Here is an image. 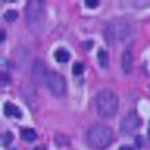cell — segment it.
I'll return each mask as SVG.
<instances>
[{
  "label": "cell",
  "instance_id": "277c9868",
  "mask_svg": "<svg viewBox=\"0 0 150 150\" xmlns=\"http://www.w3.org/2000/svg\"><path fill=\"white\" fill-rule=\"evenodd\" d=\"M25 16H27V23L32 31L39 32L43 25L44 19V4L42 1L31 0L27 3L25 8Z\"/></svg>",
  "mask_w": 150,
  "mask_h": 150
},
{
  "label": "cell",
  "instance_id": "4fadbf2b",
  "mask_svg": "<svg viewBox=\"0 0 150 150\" xmlns=\"http://www.w3.org/2000/svg\"><path fill=\"white\" fill-rule=\"evenodd\" d=\"M4 19L9 23L15 22L16 19H18V12H16L15 9H8V11H6V13H4Z\"/></svg>",
  "mask_w": 150,
  "mask_h": 150
},
{
  "label": "cell",
  "instance_id": "8992f818",
  "mask_svg": "<svg viewBox=\"0 0 150 150\" xmlns=\"http://www.w3.org/2000/svg\"><path fill=\"white\" fill-rule=\"evenodd\" d=\"M141 126V118L135 111H129L121 122V131L123 134H133Z\"/></svg>",
  "mask_w": 150,
  "mask_h": 150
},
{
  "label": "cell",
  "instance_id": "9a60e30c",
  "mask_svg": "<svg viewBox=\"0 0 150 150\" xmlns=\"http://www.w3.org/2000/svg\"><path fill=\"white\" fill-rule=\"evenodd\" d=\"M12 139H13L12 133H11V131H6V133H4V135H3V145H4V146L9 145L11 142H12Z\"/></svg>",
  "mask_w": 150,
  "mask_h": 150
},
{
  "label": "cell",
  "instance_id": "ac0fdd59",
  "mask_svg": "<svg viewBox=\"0 0 150 150\" xmlns=\"http://www.w3.org/2000/svg\"><path fill=\"white\" fill-rule=\"evenodd\" d=\"M135 145H137L138 147L142 146V145H144V138L142 137H135Z\"/></svg>",
  "mask_w": 150,
  "mask_h": 150
},
{
  "label": "cell",
  "instance_id": "7a4b0ae2",
  "mask_svg": "<svg viewBox=\"0 0 150 150\" xmlns=\"http://www.w3.org/2000/svg\"><path fill=\"white\" fill-rule=\"evenodd\" d=\"M112 142V131L107 125L95 123L87 130V144L93 149L102 150L110 146Z\"/></svg>",
  "mask_w": 150,
  "mask_h": 150
},
{
  "label": "cell",
  "instance_id": "30bf717a",
  "mask_svg": "<svg viewBox=\"0 0 150 150\" xmlns=\"http://www.w3.org/2000/svg\"><path fill=\"white\" fill-rule=\"evenodd\" d=\"M36 131L34 129H30V127H24L20 130V138L25 142H34L36 139Z\"/></svg>",
  "mask_w": 150,
  "mask_h": 150
},
{
  "label": "cell",
  "instance_id": "9c48e42d",
  "mask_svg": "<svg viewBox=\"0 0 150 150\" xmlns=\"http://www.w3.org/2000/svg\"><path fill=\"white\" fill-rule=\"evenodd\" d=\"M4 114L7 117H13V118H22V115H23L22 110L11 102H7L4 105Z\"/></svg>",
  "mask_w": 150,
  "mask_h": 150
},
{
  "label": "cell",
  "instance_id": "44dd1931",
  "mask_svg": "<svg viewBox=\"0 0 150 150\" xmlns=\"http://www.w3.org/2000/svg\"><path fill=\"white\" fill-rule=\"evenodd\" d=\"M4 40H6V31L3 30V31H1V43H3Z\"/></svg>",
  "mask_w": 150,
  "mask_h": 150
},
{
  "label": "cell",
  "instance_id": "7c38bea8",
  "mask_svg": "<svg viewBox=\"0 0 150 150\" xmlns=\"http://www.w3.org/2000/svg\"><path fill=\"white\" fill-rule=\"evenodd\" d=\"M98 62H99L102 69H107V66H109V55L103 48H100L98 51Z\"/></svg>",
  "mask_w": 150,
  "mask_h": 150
},
{
  "label": "cell",
  "instance_id": "ba28073f",
  "mask_svg": "<svg viewBox=\"0 0 150 150\" xmlns=\"http://www.w3.org/2000/svg\"><path fill=\"white\" fill-rule=\"evenodd\" d=\"M131 67H133V51L129 47L122 54V70L125 74H129L131 71Z\"/></svg>",
  "mask_w": 150,
  "mask_h": 150
},
{
  "label": "cell",
  "instance_id": "d6986e66",
  "mask_svg": "<svg viewBox=\"0 0 150 150\" xmlns=\"http://www.w3.org/2000/svg\"><path fill=\"white\" fill-rule=\"evenodd\" d=\"M119 150H133V147H130L129 145H123V146H121Z\"/></svg>",
  "mask_w": 150,
  "mask_h": 150
},
{
  "label": "cell",
  "instance_id": "5b68a950",
  "mask_svg": "<svg viewBox=\"0 0 150 150\" xmlns=\"http://www.w3.org/2000/svg\"><path fill=\"white\" fill-rule=\"evenodd\" d=\"M47 87L50 88L51 94L56 98H60L64 95L66 93V81L59 72L55 71H48L47 74Z\"/></svg>",
  "mask_w": 150,
  "mask_h": 150
},
{
  "label": "cell",
  "instance_id": "6da1fadb",
  "mask_svg": "<svg viewBox=\"0 0 150 150\" xmlns=\"http://www.w3.org/2000/svg\"><path fill=\"white\" fill-rule=\"evenodd\" d=\"M97 111L102 118H112L118 111L119 100L114 91L109 88H103L97 94L95 98Z\"/></svg>",
  "mask_w": 150,
  "mask_h": 150
},
{
  "label": "cell",
  "instance_id": "52a82bcc",
  "mask_svg": "<svg viewBox=\"0 0 150 150\" xmlns=\"http://www.w3.org/2000/svg\"><path fill=\"white\" fill-rule=\"evenodd\" d=\"M47 74L48 71L46 70V66H44V62L40 59H36L32 64V78L36 83H46L47 82Z\"/></svg>",
  "mask_w": 150,
  "mask_h": 150
},
{
  "label": "cell",
  "instance_id": "7402d4cb",
  "mask_svg": "<svg viewBox=\"0 0 150 150\" xmlns=\"http://www.w3.org/2000/svg\"><path fill=\"white\" fill-rule=\"evenodd\" d=\"M149 137H150V123H149Z\"/></svg>",
  "mask_w": 150,
  "mask_h": 150
},
{
  "label": "cell",
  "instance_id": "2e32d148",
  "mask_svg": "<svg viewBox=\"0 0 150 150\" xmlns=\"http://www.w3.org/2000/svg\"><path fill=\"white\" fill-rule=\"evenodd\" d=\"M9 82H11V78L8 76V74L3 72V74H1V84H3L4 87H6V86L9 83Z\"/></svg>",
  "mask_w": 150,
  "mask_h": 150
},
{
  "label": "cell",
  "instance_id": "603a6c76",
  "mask_svg": "<svg viewBox=\"0 0 150 150\" xmlns=\"http://www.w3.org/2000/svg\"><path fill=\"white\" fill-rule=\"evenodd\" d=\"M13 150H16V149H13Z\"/></svg>",
  "mask_w": 150,
  "mask_h": 150
},
{
  "label": "cell",
  "instance_id": "ffe728a7",
  "mask_svg": "<svg viewBox=\"0 0 150 150\" xmlns=\"http://www.w3.org/2000/svg\"><path fill=\"white\" fill-rule=\"evenodd\" d=\"M34 150H46V146H43V145H39V146H36Z\"/></svg>",
  "mask_w": 150,
  "mask_h": 150
},
{
  "label": "cell",
  "instance_id": "8fae6325",
  "mask_svg": "<svg viewBox=\"0 0 150 150\" xmlns=\"http://www.w3.org/2000/svg\"><path fill=\"white\" fill-rule=\"evenodd\" d=\"M54 56H55V59L58 60L59 63H66L67 60L70 59V52L66 48H58V50L54 52Z\"/></svg>",
  "mask_w": 150,
  "mask_h": 150
},
{
  "label": "cell",
  "instance_id": "3957f363",
  "mask_svg": "<svg viewBox=\"0 0 150 150\" xmlns=\"http://www.w3.org/2000/svg\"><path fill=\"white\" fill-rule=\"evenodd\" d=\"M130 35V24L125 19H114L105 28V39L109 44H114L117 40H123Z\"/></svg>",
  "mask_w": 150,
  "mask_h": 150
},
{
  "label": "cell",
  "instance_id": "e0dca14e",
  "mask_svg": "<svg viewBox=\"0 0 150 150\" xmlns=\"http://www.w3.org/2000/svg\"><path fill=\"white\" fill-rule=\"evenodd\" d=\"M86 7H88V8H95V7L99 6V1H97V0H94V1H86Z\"/></svg>",
  "mask_w": 150,
  "mask_h": 150
},
{
  "label": "cell",
  "instance_id": "5bb4252c",
  "mask_svg": "<svg viewBox=\"0 0 150 150\" xmlns=\"http://www.w3.org/2000/svg\"><path fill=\"white\" fill-rule=\"evenodd\" d=\"M83 71H84L83 63H81V62L74 63V66H72V74L78 76V75H82V74H83Z\"/></svg>",
  "mask_w": 150,
  "mask_h": 150
}]
</instances>
